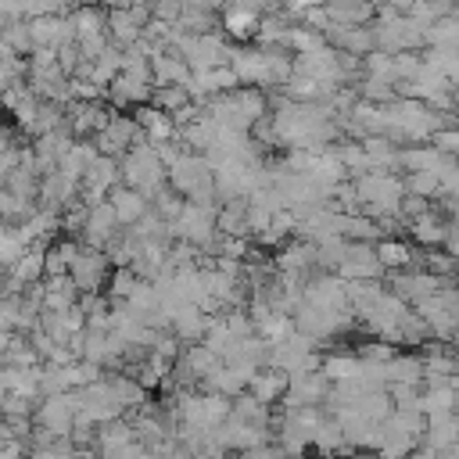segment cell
<instances>
[{
    "label": "cell",
    "instance_id": "6da1fadb",
    "mask_svg": "<svg viewBox=\"0 0 459 459\" xmlns=\"http://www.w3.org/2000/svg\"><path fill=\"white\" fill-rule=\"evenodd\" d=\"M118 215H115V204L104 197V201H93L90 204V215H86V226H82V244H90V247H108L111 244V237L118 233Z\"/></svg>",
    "mask_w": 459,
    "mask_h": 459
},
{
    "label": "cell",
    "instance_id": "7a4b0ae2",
    "mask_svg": "<svg viewBox=\"0 0 459 459\" xmlns=\"http://www.w3.org/2000/svg\"><path fill=\"white\" fill-rule=\"evenodd\" d=\"M108 201L115 204V215H118V222H122V226H133V222H140V219L151 212V197H147L143 190L129 186V183L111 186Z\"/></svg>",
    "mask_w": 459,
    "mask_h": 459
},
{
    "label": "cell",
    "instance_id": "3957f363",
    "mask_svg": "<svg viewBox=\"0 0 459 459\" xmlns=\"http://www.w3.org/2000/svg\"><path fill=\"white\" fill-rule=\"evenodd\" d=\"M222 29H226L233 39H247V36H255V32H258V11H251V7H237V4H226Z\"/></svg>",
    "mask_w": 459,
    "mask_h": 459
},
{
    "label": "cell",
    "instance_id": "277c9868",
    "mask_svg": "<svg viewBox=\"0 0 459 459\" xmlns=\"http://www.w3.org/2000/svg\"><path fill=\"white\" fill-rule=\"evenodd\" d=\"M0 39H4V50L7 54H22L29 57L32 54V29H29V18H11L4 29H0Z\"/></svg>",
    "mask_w": 459,
    "mask_h": 459
},
{
    "label": "cell",
    "instance_id": "5b68a950",
    "mask_svg": "<svg viewBox=\"0 0 459 459\" xmlns=\"http://www.w3.org/2000/svg\"><path fill=\"white\" fill-rule=\"evenodd\" d=\"M25 247H29V244L18 237V230H14L11 222H0V269H11L14 258H18Z\"/></svg>",
    "mask_w": 459,
    "mask_h": 459
},
{
    "label": "cell",
    "instance_id": "8992f818",
    "mask_svg": "<svg viewBox=\"0 0 459 459\" xmlns=\"http://www.w3.org/2000/svg\"><path fill=\"white\" fill-rule=\"evenodd\" d=\"M377 262L387 265V269H398L409 262V247H402L398 240H380L377 244Z\"/></svg>",
    "mask_w": 459,
    "mask_h": 459
},
{
    "label": "cell",
    "instance_id": "52a82bcc",
    "mask_svg": "<svg viewBox=\"0 0 459 459\" xmlns=\"http://www.w3.org/2000/svg\"><path fill=\"white\" fill-rule=\"evenodd\" d=\"M437 140H441L445 151H459V133H441Z\"/></svg>",
    "mask_w": 459,
    "mask_h": 459
},
{
    "label": "cell",
    "instance_id": "ba28073f",
    "mask_svg": "<svg viewBox=\"0 0 459 459\" xmlns=\"http://www.w3.org/2000/svg\"><path fill=\"white\" fill-rule=\"evenodd\" d=\"M448 240H452V247H455V251H459V233H452V237H448Z\"/></svg>",
    "mask_w": 459,
    "mask_h": 459
},
{
    "label": "cell",
    "instance_id": "9c48e42d",
    "mask_svg": "<svg viewBox=\"0 0 459 459\" xmlns=\"http://www.w3.org/2000/svg\"><path fill=\"white\" fill-rule=\"evenodd\" d=\"M0 111H4V108H0ZM0 129H4V115H0Z\"/></svg>",
    "mask_w": 459,
    "mask_h": 459
}]
</instances>
